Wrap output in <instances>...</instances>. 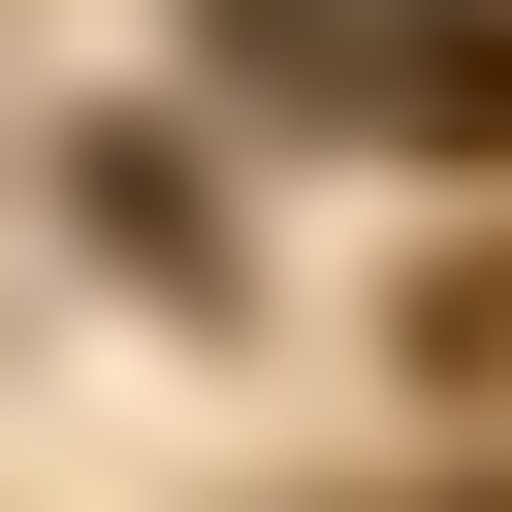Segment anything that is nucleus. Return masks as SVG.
Wrapping results in <instances>:
<instances>
[{
	"mask_svg": "<svg viewBox=\"0 0 512 512\" xmlns=\"http://www.w3.org/2000/svg\"><path fill=\"white\" fill-rule=\"evenodd\" d=\"M224 64L288 128H384V160H512V0H224Z\"/></svg>",
	"mask_w": 512,
	"mask_h": 512,
	"instance_id": "1",
	"label": "nucleus"
},
{
	"mask_svg": "<svg viewBox=\"0 0 512 512\" xmlns=\"http://www.w3.org/2000/svg\"><path fill=\"white\" fill-rule=\"evenodd\" d=\"M416 352H448V384H512V256H480V288H448V320H416Z\"/></svg>",
	"mask_w": 512,
	"mask_h": 512,
	"instance_id": "2",
	"label": "nucleus"
}]
</instances>
